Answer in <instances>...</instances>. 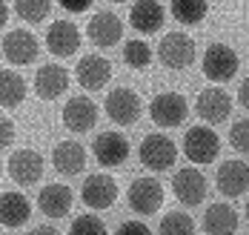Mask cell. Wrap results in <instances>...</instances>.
Returning <instances> with one entry per match:
<instances>
[{
	"label": "cell",
	"instance_id": "obj_1",
	"mask_svg": "<svg viewBox=\"0 0 249 235\" xmlns=\"http://www.w3.org/2000/svg\"><path fill=\"white\" fill-rule=\"evenodd\" d=\"M238 66H241L238 52L232 46H226V43H209L203 57H200V72H203V78L212 80V83L232 80L238 75Z\"/></svg>",
	"mask_w": 249,
	"mask_h": 235
},
{
	"label": "cell",
	"instance_id": "obj_2",
	"mask_svg": "<svg viewBox=\"0 0 249 235\" xmlns=\"http://www.w3.org/2000/svg\"><path fill=\"white\" fill-rule=\"evenodd\" d=\"M141 163L149 169V172H166L172 169L175 161H178V146L169 135L163 132H152L141 141V149H138Z\"/></svg>",
	"mask_w": 249,
	"mask_h": 235
},
{
	"label": "cell",
	"instance_id": "obj_3",
	"mask_svg": "<svg viewBox=\"0 0 249 235\" xmlns=\"http://www.w3.org/2000/svg\"><path fill=\"white\" fill-rule=\"evenodd\" d=\"M103 109H106V115H109L112 124H118V127H132V124H138L141 115H143V101H141V95H138L135 89L118 86V89H112V92L106 95Z\"/></svg>",
	"mask_w": 249,
	"mask_h": 235
},
{
	"label": "cell",
	"instance_id": "obj_4",
	"mask_svg": "<svg viewBox=\"0 0 249 235\" xmlns=\"http://www.w3.org/2000/svg\"><path fill=\"white\" fill-rule=\"evenodd\" d=\"M195 40L186 35V32H169V35H163L160 37V43H158V57H160V63L166 66V69H175V72H180V69H189L192 63H195Z\"/></svg>",
	"mask_w": 249,
	"mask_h": 235
},
{
	"label": "cell",
	"instance_id": "obj_5",
	"mask_svg": "<svg viewBox=\"0 0 249 235\" xmlns=\"http://www.w3.org/2000/svg\"><path fill=\"white\" fill-rule=\"evenodd\" d=\"M221 152V138L209 127H192L183 135V155L189 158L195 166H206L215 163Z\"/></svg>",
	"mask_w": 249,
	"mask_h": 235
},
{
	"label": "cell",
	"instance_id": "obj_6",
	"mask_svg": "<svg viewBox=\"0 0 249 235\" xmlns=\"http://www.w3.org/2000/svg\"><path fill=\"white\" fill-rule=\"evenodd\" d=\"M189 104L180 92H158L149 101V118L160 129H175L186 121Z\"/></svg>",
	"mask_w": 249,
	"mask_h": 235
},
{
	"label": "cell",
	"instance_id": "obj_7",
	"mask_svg": "<svg viewBox=\"0 0 249 235\" xmlns=\"http://www.w3.org/2000/svg\"><path fill=\"white\" fill-rule=\"evenodd\" d=\"M172 192H175V198H178L183 207H200L203 198H206V192H209L206 175L200 172L198 166H183V169L175 172Z\"/></svg>",
	"mask_w": 249,
	"mask_h": 235
},
{
	"label": "cell",
	"instance_id": "obj_8",
	"mask_svg": "<svg viewBox=\"0 0 249 235\" xmlns=\"http://www.w3.org/2000/svg\"><path fill=\"white\" fill-rule=\"evenodd\" d=\"M0 49H3V57H6L12 66H29V63L37 60L40 43H37V37H35L29 29H12V32H6Z\"/></svg>",
	"mask_w": 249,
	"mask_h": 235
},
{
	"label": "cell",
	"instance_id": "obj_9",
	"mask_svg": "<svg viewBox=\"0 0 249 235\" xmlns=\"http://www.w3.org/2000/svg\"><path fill=\"white\" fill-rule=\"evenodd\" d=\"M60 118H63V127L69 132L83 135V132L95 129V124H98V104L86 95H72L63 106Z\"/></svg>",
	"mask_w": 249,
	"mask_h": 235
},
{
	"label": "cell",
	"instance_id": "obj_10",
	"mask_svg": "<svg viewBox=\"0 0 249 235\" xmlns=\"http://www.w3.org/2000/svg\"><path fill=\"white\" fill-rule=\"evenodd\" d=\"M126 201H129L132 212H138V215H155L163 207V186L158 178H138L129 186Z\"/></svg>",
	"mask_w": 249,
	"mask_h": 235
},
{
	"label": "cell",
	"instance_id": "obj_11",
	"mask_svg": "<svg viewBox=\"0 0 249 235\" xmlns=\"http://www.w3.org/2000/svg\"><path fill=\"white\" fill-rule=\"evenodd\" d=\"M86 37H89L98 49H112V46H118L121 37H124V20H121L115 12H98V15L89 18Z\"/></svg>",
	"mask_w": 249,
	"mask_h": 235
},
{
	"label": "cell",
	"instance_id": "obj_12",
	"mask_svg": "<svg viewBox=\"0 0 249 235\" xmlns=\"http://www.w3.org/2000/svg\"><path fill=\"white\" fill-rule=\"evenodd\" d=\"M43 166H46L43 158H40V152H35V149H18V152L9 155V163H6L12 181L20 183V186H35V183L43 178Z\"/></svg>",
	"mask_w": 249,
	"mask_h": 235
},
{
	"label": "cell",
	"instance_id": "obj_13",
	"mask_svg": "<svg viewBox=\"0 0 249 235\" xmlns=\"http://www.w3.org/2000/svg\"><path fill=\"white\" fill-rule=\"evenodd\" d=\"M80 201L89 209H109L118 201V181L112 175H89L80 186Z\"/></svg>",
	"mask_w": 249,
	"mask_h": 235
},
{
	"label": "cell",
	"instance_id": "obj_14",
	"mask_svg": "<svg viewBox=\"0 0 249 235\" xmlns=\"http://www.w3.org/2000/svg\"><path fill=\"white\" fill-rule=\"evenodd\" d=\"M72 204H75V192L66 186V183H46L40 192H37V209L52 218V221H60L72 212Z\"/></svg>",
	"mask_w": 249,
	"mask_h": 235
},
{
	"label": "cell",
	"instance_id": "obj_15",
	"mask_svg": "<svg viewBox=\"0 0 249 235\" xmlns=\"http://www.w3.org/2000/svg\"><path fill=\"white\" fill-rule=\"evenodd\" d=\"M46 49L54 57H72V54H77V49H80V29L72 20H66V18L49 23V29H46Z\"/></svg>",
	"mask_w": 249,
	"mask_h": 235
},
{
	"label": "cell",
	"instance_id": "obj_16",
	"mask_svg": "<svg viewBox=\"0 0 249 235\" xmlns=\"http://www.w3.org/2000/svg\"><path fill=\"white\" fill-rule=\"evenodd\" d=\"M195 112L206 124H224L232 115V95L226 89H221V86H209V89H203L198 95Z\"/></svg>",
	"mask_w": 249,
	"mask_h": 235
},
{
	"label": "cell",
	"instance_id": "obj_17",
	"mask_svg": "<svg viewBox=\"0 0 249 235\" xmlns=\"http://www.w3.org/2000/svg\"><path fill=\"white\" fill-rule=\"evenodd\" d=\"M92 152H95V161L100 166L112 169V166H121L126 158H129V141H126L121 132H100L92 141Z\"/></svg>",
	"mask_w": 249,
	"mask_h": 235
},
{
	"label": "cell",
	"instance_id": "obj_18",
	"mask_svg": "<svg viewBox=\"0 0 249 235\" xmlns=\"http://www.w3.org/2000/svg\"><path fill=\"white\" fill-rule=\"evenodd\" d=\"M69 89V69L60 63H43L35 72V95L43 101H57Z\"/></svg>",
	"mask_w": 249,
	"mask_h": 235
},
{
	"label": "cell",
	"instance_id": "obj_19",
	"mask_svg": "<svg viewBox=\"0 0 249 235\" xmlns=\"http://www.w3.org/2000/svg\"><path fill=\"white\" fill-rule=\"evenodd\" d=\"M215 183H218V192L226 195V198H238L249 189V163H244L241 158H229L218 166V175H215Z\"/></svg>",
	"mask_w": 249,
	"mask_h": 235
},
{
	"label": "cell",
	"instance_id": "obj_20",
	"mask_svg": "<svg viewBox=\"0 0 249 235\" xmlns=\"http://www.w3.org/2000/svg\"><path fill=\"white\" fill-rule=\"evenodd\" d=\"M75 78L83 89L100 92L112 80V63L106 57H100V54H83L75 66Z\"/></svg>",
	"mask_w": 249,
	"mask_h": 235
},
{
	"label": "cell",
	"instance_id": "obj_21",
	"mask_svg": "<svg viewBox=\"0 0 249 235\" xmlns=\"http://www.w3.org/2000/svg\"><path fill=\"white\" fill-rule=\"evenodd\" d=\"M166 9L160 0H135L129 9V26L141 35H155L163 29Z\"/></svg>",
	"mask_w": 249,
	"mask_h": 235
},
{
	"label": "cell",
	"instance_id": "obj_22",
	"mask_svg": "<svg viewBox=\"0 0 249 235\" xmlns=\"http://www.w3.org/2000/svg\"><path fill=\"white\" fill-rule=\"evenodd\" d=\"M238 224H241L238 209L232 204H224V201L209 204L203 212V233L206 235H235Z\"/></svg>",
	"mask_w": 249,
	"mask_h": 235
},
{
	"label": "cell",
	"instance_id": "obj_23",
	"mask_svg": "<svg viewBox=\"0 0 249 235\" xmlns=\"http://www.w3.org/2000/svg\"><path fill=\"white\" fill-rule=\"evenodd\" d=\"M52 163L60 175H80L86 169V149L83 144L77 141H60L54 149H52Z\"/></svg>",
	"mask_w": 249,
	"mask_h": 235
},
{
	"label": "cell",
	"instance_id": "obj_24",
	"mask_svg": "<svg viewBox=\"0 0 249 235\" xmlns=\"http://www.w3.org/2000/svg\"><path fill=\"white\" fill-rule=\"evenodd\" d=\"M32 215V204L23 192H0V224L6 230H18L23 227Z\"/></svg>",
	"mask_w": 249,
	"mask_h": 235
},
{
	"label": "cell",
	"instance_id": "obj_25",
	"mask_svg": "<svg viewBox=\"0 0 249 235\" xmlns=\"http://www.w3.org/2000/svg\"><path fill=\"white\" fill-rule=\"evenodd\" d=\"M26 80L12 69H0V109H18L26 101Z\"/></svg>",
	"mask_w": 249,
	"mask_h": 235
},
{
	"label": "cell",
	"instance_id": "obj_26",
	"mask_svg": "<svg viewBox=\"0 0 249 235\" xmlns=\"http://www.w3.org/2000/svg\"><path fill=\"white\" fill-rule=\"evenodd\" d=\"M172 18L183 26H198L203 23L206 12H209V0H172Z\"/></svg>",
	"mask_w": 249,
	"mask_h": 235
},
{
	"label": "cell",
	"instance_id": "obj_27",
	"mask_svg": "<svg viewBox=\"0 0 249 235\" xmlns=\"http://www.w3.org/2000/svg\"><path fill=\"white\" fill-rule=\"evenodd\" d=\"M15 15L26 23L37 26L52 15V0H15Z\"/></svg>",
	"mask_w": 249,
	"mask_h": 235
},
{
	"label": "cell",
	"instance_id": "obj_28",
	"mask_svg": "<svg viewBox=\"0 0 249 235\" xmlns=\"http://www.w3.org/2000/svg\"><path fill=\"white\" fill-rule=\"evenodd\" d=\"M158 233L160 235H195V221H192L186 212L175 209V212H166V215L160 218Z\"/></svg>",
	"mask_w": 249,
	"mask_h": 235
},
{
	"label": "cell",
	"instance_id": "obj_29",
	"mask_svg": "<svg viewBox=\"0 0 249 235\" xmlns=\"http://www.w3.org/2000/svg\"><path fill=\"white\" fill-rule=\"evenodd\" d=\"M124 60L129 69H146L152 63V49L146 40H141V37H135V40H126L124 46Z\"/></svg>",
	"mask_w": 249,
	"mask_h": 235
},
{
	"label": "cell",
	"instance_id": "obj_30",
	"mask_svg": "<svg viewBox=\"0 0 249 235\" xmlns=\"http://www.w3.org/2000/svg\"><path fill=\"white\" fill-rule=\"evenodd\" d=\"M69 235H106V224L100 221L98 215L86 212V215H77L69 227Z\"/></svg>",
	"mask_w": 249,
	"mask_h": 235
},
{
	"label": "cell",
	"instance_id": "obj_31",
	"mask_svg": "<svg viewBox=\"0 0 249 235\" xmlns=\"http://www.w3.org/2000/svg\"><path fill=\"white\" fill-rule=\"evenodd\" d=\"M229 144H232L235 152L249 155V118H241V121L232 124V129H229Z\"/></svg>",
	"mask_w": 249,
	"mask_h": 235
},
{
	"label": "cell",
	"instance_id": "obj_32",
	"mask_svg": "<svg viewBox=\"0 0 249 235\" xmlns=\"http://www.w3.org/2000/svg\"><path fill=\"white\" fill-rule=\"evenodd\" d=\"M12 141H15V124H12V118L0 115V152H3V149H9V146H12Z\"/></svg>",
	"mask_w": 249,
	"mask_h": 235
},
{
	"label": "cell",
	"instance_id": "obj_33",
	"mask_svg": "<svg viewBox=\"0 0 249 235\" xmlns=\"http://www.w3.org/2000/svg\"><path fill=\"white\" fill-rule=\"evenodd\" d=\"M115 235H152V233H149V227H146L143 221H124Z\"/></svg>",
	"mask_w": 249,
	"mask_h": 235
},
{
	"label": "cell",
	"instance_id": "obj_34",
	"mask_svg": "<svg viewBox=\"0 0 249 235\" xmlns=\"http://www.w3.org/2000/svg\"><path fill=\"white\" fill-rule=\"evenodd\" d=\"M92 3H95V0H57V6L66 9V12H72V15H80V12L92 9Z\"/></svg>",
	"mask_w": 249,
	"mask_h": 235
},
{
	"label": "cell",
	"instance_id": "obj_35",
	"mask_svg": "<svg viewBox=\"0 0 249 235\" xmlns=\"http://www.w3.org/2000/svg\"><path fill=\"white\" fill-rule=\"evenodd\" d=\"M29 235H63L57 227H52V224H37V227H32Z\"/></svg>",
	"mask_w": 249,
	"mask_h": 235
},
{
	"label": "cell",
	"instance_id": "obj_36",
	"mask_svg": "<svg viewBox=\"0 0 249 235\" xmlns=\"http://www.w3.org/2000/svg\"><path fill=\"white\" fill-rule=\"evenodd\" d=\"M238 101H241L244 109H249V75L241 80V86H238Z\"/></svg>",
	"mask_w": 249,
	"mask_h": 235
},
{
	"label": "cell",
	"instance_id": "obj_37",
	"mask_svg": "<svg viewBox=\"0 0 249 235\" xmlns=\"http://www.w3.org/2000/svg\"><path fill=\"white\" fill-rule=\"evenodd\" d=\"M9 23V6H6V0H0V29Z\"/></svg>",
	"mask_w": 249,
	"mask_h": 235
},
{
	"label": "cell",
	"instance_id": "obj_38",
	"mask_svg": "<svg viewBox=\"0 0 249 235\" xmlns=\"http://www.w3.org/2000/svg\"><path fill=\"white\" fill-rule=\"evenodd\" d=\"M244 215H247V221H249V201H247V209H244Z\"/></svg>",
	"mask_w": 249,
	"mask_h": 235
},
{
	"label": "cell",
	"instance_id": "obj_39",
	"mask_svg": "<svg viewBox=\"0 0 249 235\" xmlns=\"http://www.w3.org/2000/svg\"><path fill=\"white\" fill-rule=\"evenodd\" d=\"M109 3H126V0H109Z\"/></svg>",
	"mask_w": 249,
	"mask_h": 235
},
{
	"label": "cell",
	"instance_id": "obj_40",
	"mask_svg": "<svg viewBox=\"0 0 249 235\" xmlns=\"http://www.w3.org/2000/svg\"><path fill=\"white\" fill-rule=\"evenodd\" d=\"M0 235H6V233H0Z\"/></svg>",
	"mask_w": 249,
	"mask_h": 235
},
{
	"label": "cell",
	"instance_id": "obj_41",
	"mask_svg": "<svg viewBox=\"0 0 249 235\" xmlns=\"http://www.w3.org/2000/svg\"><path fill=\"white\" fill-rule=\"evenodd\" d=\"M247 235H249V233H247Z\"/></svg>",
	"mask_w": 249,
	"mask_h": 235
}]
</instances>
